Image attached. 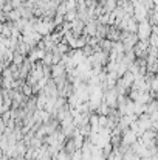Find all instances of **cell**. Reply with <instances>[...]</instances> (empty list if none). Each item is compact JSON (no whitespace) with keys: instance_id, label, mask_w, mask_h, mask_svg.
I'll return each mask as SVG.
<instances>
[{"instance_id":"cell-1","label":"cell","mask_w":158,"mask_h":160,"mask_svg":"<svg viewBox=\"0 0 158 160\" xmlns=\"http://www.w3.org/2000/svg\"><path fill=\"white\" fill-rule=\"evenodd\" d=\"M152 31H154V27H152V23H151L149 19L141 20V22L138 23V31H136V34H138L140 41H149L151 36H152Z\"/></svg>"},{"instance_id":"cell-2","label":"cell","mask_w":158,"mask_h":160,"mask_svg":"<svg viewBox=\"0 0 158 160\" xmlns=\"http://www.w3.org/2000/svg\"><path fill=\"white\" fill-rule=\"evenodd\" d=\"M138 138H140V137H138L132 129H127V131L122 132V145H126V146H132L133 143L138 142Z\"/></svg>"},{"instance_id":"cell-3","label":"cell","mask_w":158,"mask_h":160,"mask_svg":"<svg viewBox=\"0 0 158 160\" xmlns=\"http://www.w3.org/2000/svg\"><path fill=\"white\" fill-rule=\"evenodd\" d=\"M64 149H65V151H67L70 156H71V154L78 149V148H76V143H74V140H73V137L67 138V142H65V148H64Z\"/></svg>"},{"instance_id":"cell-4","label":"cell","mask_w":158,"mask_h":160,"mask_svg":"<svg viewBox=\"0 0 158 160\" xmlns=\"http://www.w3.org/2000/svg\"><path fill=\"white\" fill-rule=\"evenodd\" d=\"M108 115H99V128H107Z\"/></svg>"},{"instance_id":"cell-5","label":"cell","mask_w":158,"mask_h":160,"mask_svg":"<svg viewBox=\"0 0 158 160\" xmlns=\"http://www.w3.org/2000/svg\"><path fill=\"white\" fill-rule=\"evenodd\" d=\"M140 160H154V157H141Z\"/></svg>"},{"instance_id":"cell-6","label":"cell","mask_w":158,"mask_h":160,"mask_svg":"<svg viewBox=\"0 0 158 160\" xmlns=\"http://www.w3.org/2000/svg\"><path fill=\"white\" fill-rule=\"evenodd\" d=\"M157 134H158V131H157Z\"/></svg>"}]
</instances>
